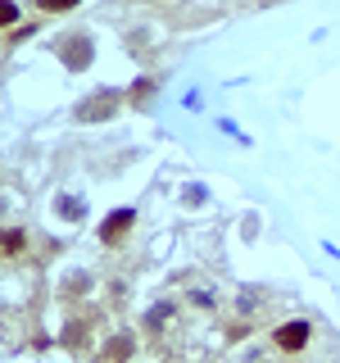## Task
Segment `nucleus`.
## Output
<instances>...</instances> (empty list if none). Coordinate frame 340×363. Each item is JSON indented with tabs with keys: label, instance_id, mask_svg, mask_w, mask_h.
Instances as JSON below:
<instances>
[{
	"label": "nucleus",
	"instance_id": "nucleus-2",
	"mask_svg": "<svg viewBox=\"0 0 340 363\" xmlns=\"http://www.w3.org/2000/svg\"><path fill=\"white\" fill-rule=\"evenodd\" d=\"M145 327H150V336H154V340H159V336L168 340V336L177 332V309H173L168 300H164V304H154V309L145 313Z\"/></svg>",
	"mask_w": 340,
	"mask_h": 363
},
{
	"label": "nucleus",
	"instance_id": "nucleus-1",
	"mask_svg": "<svg viewBox=\"0 0 340 363\" xmlns=\"http://www.w3.org/2000/svg\"><path fill=\"white\" fill-rule=\"evenodd\" d=\"M313 345V323L309 318H290V323L272 327V350L277 354H304Z\"/></svg>",
	"mask_w": 340,
	"mask_h": 363
},
{
	"label": "nucleus",
	"instance_id": "nucleus-4",
	"mask_svg": "<svg viewBox=\"0 0 340 363\" xmlns=\"http://www.w3.org/2000/svg\"><path fill=\"white\" fill-rule=\"evenodd\" d=\"M28 250V232L23 227H0V259H18Z\"/></svg>",
	"mask_w": 340,
	"mask_h": 363
},
{
	"label": "nucleus",
	"instance_id": "nucleus-11",
	"mask_svg": "<svg viewBox=\"0 0 340 363\" xmlns=\"http://www.w3.org/2000/svg\"><path fill=\"white\" fill-rule=\"evenodd\" d=\"M60 209L68 213V218H77V213H82V204H77V200H60Z\"/></svg>",
	"mask_w": 340,
	"mask_h": 363
},
{
	"label": "nucleus",
	"instance_id": "nucleus-8",
	"mask_svg": "<svg viewBox=\"0 0 340 363\" xmlns=\"http://www.w3.org/2000/svg\"><path fill=\"white\" fill-rule=\"evenodd\" d=\"M18 23V0H0V28H14Z\"/></svg>",
	"mask_w": 340,
	"mask_h": 363
},
{
	"label": "nucleus",
	"instance_id": "nucleus-6",
	"mask_svg": "<svg viewBox=\"0 0 340 363\" xmlns=\"http://www.w3.org/2000/svg\"><path fill=\"white\" fill-rule=\"evenodd\" d=\"M64 60H68V64H73V68H77V64H82V60H91V41L82 37V32H73V41H68V45H64Z\"/></svg>",
	"mask_w": 340,
	"mask_h": 363
},
{
	"label": "nucleus",
	"instance_id": "nucleus-3",
	"mask_svg": "<svg viewBox=\"0 0 340 363\" xmlns=\"http://www.w3.org/2000/svg\"><path fill=\"white\" fill-rule=\"evenodd\" d=\"M132 223H136V213H132V209H113V213H109V223L100 227V241H105V245H118L123 236L132 232Z\"/></svg>",
	"mask_w": 340,
	"mask_h": 363
},
{
	"label": "nucleus",
	"instance_id": "nucleus-5",
	"mask_svg": "<svg viewBox=\"0 0 340 363\" xmlns=\"http://www.w3.org/2000/svg\"><path fill=\"white\" fill-rule=\"evenodd\" d=\"M186 300L200 304V309H218V291H213L209 281H191V286H186Z\"/></svg>",
	"mask_w": 340,
	"mask_h": 363
},
{
	"label": "nucleus",
	"instance_id": "nucleus-9",
	"mask_svg": "<svg viewBox=\"0 0 340 363\" xmlns=\"http://www.w3.org/2000/svg\"><path fill=\"white\" fill-rule=\"evenodd\" d=\"M45 14H68V9H77V0H41Z\"/></svg>",
	"mask_w": 340,
	"mask_h": 363
},
{
	"label": "nucleus",
	"instance_id": "nucleus-7",
	"mask_svg": "<svg viewBox=\"0 0 340 363\" xmlns=\"http://www.w3.org/2000/svg\"><path fill=\"white\" fill-rule=\"evenodd\" d=\"M109 105H118V96H100V100H86V105L82 109H77V113H82V118H109Z\"/></svg>",
	"mask_w": 340,
	"mask_h": 363
},
{
	"label": "nucleus",
	"instance_id": "nucleus-10",
	"mask_svg": "<svg viewBox=\"0 0 340 363\" xmlns=\"http://www.w3.org/2000/svg\"><path fill=\"white\" fill-rule=\"evenodd\" d=\"M227 336H232V340H245L249 336V323H232V327H227Z\"/></svg>",
	"mask_w": 340,
	"mask_h": 363
}]
</instances>
